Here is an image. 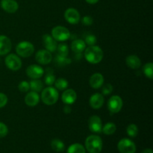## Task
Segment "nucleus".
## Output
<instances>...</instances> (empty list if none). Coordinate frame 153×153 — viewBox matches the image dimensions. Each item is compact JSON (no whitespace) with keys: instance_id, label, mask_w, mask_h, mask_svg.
<instances>
[{"instance_id":"obj_20","label":"nucleus","mask_w":153,"mask_h":153,"mask_svg":"<svg viewBox=\"0 0 153 153\" xmlns=\"http://www.w3.org/2000/svg\"><path fill=\"white\" fill-rule=\"evenodd\" d=\"M126 63L127 66L128 67L133 69V70L139 69L140 66H141V61H140V59L139 58V57L134 55H128L126 58Z\"/></svg>"},{"instance_id":"obj_16","label":"nucleus","mask_w":153,"mask_h":153,"mask_svg":"<svg viewBox=\"0 0 153 153\" xmlns=\"http://www.w3.org/2000/svg\"><path fill=\"white\" fill-rule=\"evenodd\" d=\"M43 43L46 49L49 52H54L57 50V41L49 34H46L43 36Z\"/></svg>"},{"instance_id":"obj_24","label":"nucleus","mask_w":153,"mask_h":153,"mask_svg":"<svg viewBox=\"0 0 153 153\" xmlns=\"http://www.w3.org/2000/svg\"><path fill=\"white\" fill-rule=\"evenodd\" d=\"M30 89L31 91H34V92H40L43 89V84L42 81L39 80V79H32L29 83Z\"/></svg>"},{"instance_id":"obj_28","label":"nucleus","mask_w":153,"mask_h":153,"mask_svg":"<svg viewBox=\"0 0 153 153\" xmlns=\"http://www.w3.org/2000/svg\"><path fill=\"white\" fill-rule=\"evenodd\" d=\"M143 72L145 76L149 79H153V64L152 62L147 63L143 67Z\"/></svg>"},{"instance_id":"obj_12","label":"nucleus","mask_w":153,"mask_h":153,"mask_svg":"<svg viewBox=\"0 0 153 153\" xmlns=\"http://www.w3.org/2000/svg\"><path fill=\"white\" fill-rule=\"evenodd\" d=\"M88 126L91 131L94 133L102 132V123L100 117L97 115H93L89 118L88 120Z\"/></svg>"},{"instance_id":"obj_8","label":"nucleus","mask_w":153,"mask_h":153,"mask_svg":"<svg viewBox=\"0 0 153 153\" xmlns=\"http://www.w3.org/2000/svg\"><path fill=\"white\" fill-rule=\"evenodd\" d=\"M5 65L12 71H17L22 67V61L15 54H10L7 55L4 60Z\"/></svg>"},{"instance_id":"obj_22","label":"nucleus","mask_w":153,"mask_h":153,"mask_svg":"<svg viewBox=\"0 0 153 153\" xmlns=\"http://www.w3.org/2000/svg\"><path fill=\"white\" fill-rule=\"evenodd\" d=\"M67 153H86V149L83 145L76 143L69 146Z\"/></svg>"},{"instance_id":"obj_10","label":"nucleus","mask_w":153,"mask_h":153,"mask_svg":"<svg viewBox=\"0 0 153 153\" xmlns=\"http://www.w3.org/2000/svg\"><path fill=\"white\" fill-rule=\"evenodd\" d=\"M35 59L38 64H42V65H46L52 61V53L46 49H41L36 52Z\"/></svg>"},{"instance_id":"obj_13","label":"nucleus","mask_w":153,"mask_h":153,"mask_svg":"<svg viewBox=\"0 0 153 153\" xmlns=\"http://www.w3.org/2000/svg\"><path fill=\"white\" fill-rule=\"evenodd\" d=\"M1 7L5 12L13 13L17 11L19 4L16 0H1Z\"/></svg>"},{"instance_id":"obj_6","label":"nucleus","mask_w":153,"mask_h":153,"mask_svg":"<svg viewBox=\"0 0 153 153\" xmlns=\"http://www.w3.org/2000/svg\"><path fill=\"white\" fill-rule=\"evenodd\" d=\"M117 149L120 153H135L137 147L134 142L128 138H123L118 142Z\"/></svg>"},{"instance_id":"obj_11","label":"nucleus","mask_w":153,"mask_h":153,"mask_svg":"<svg viewBox=\"0 0 153 153\" xmlns=\"http://www.w3.org/2000/svg\"><path fill=\"white\" fill-rule=\"evenodd\" d=\"M26 74L32 79H38L43 76L44 70L40 66L37 64H31L26 69Z\"/></svg>"},{"instance_id":"obj_21","label":"nucleus","mask_w":153,"mask_h":153,"mask_svg":"<svg viewBox=\"0 0 153 153\" xmlns=\"http://www.w3.org/2000/svg\"><path fill=\"white\" fill-rule=\"evenodd\" d=\"M86 49V43L80 39L74 40L71 43V49L76 54H80Z\"/></svg>"},{"instance_id":"obj_26","label":"nucleus","mask_w":153,"mask_h":153,"mask_svg":"<svg viewBox=\"0 0 153 153\" xmlns=\"http://www.w3.org/2000/svg\"><path fill=\"white\" fill-rule=\"evenodd\" d=\"M55 62L58 67H65V66L71 64V60L67 58V57L61 56V55H58L55 57Z\"/></svg>"},{"instance_id":"obj_3","label":"nucleus","mask_w":153,"mask_h":153,"mask_svg":"<svg viewBox=\"0 0 153 153\" xmlns=\"http://www.w3.org/2000/svg\"><path fill=\"white\" fill-rule=\"evenodd\" d=\"M58 92L56 88L52 86L42 90L41 100L46 105H52L58 102Z\"/></svg>"},{"instance_id":"obj_30","label":"nucleus","mask_w":153,"mask_h":153,"mask_svg":"<svg viewBox=\"0 0 153 153\" xmlns=\"http://www.w3.org/2000/svg\"><path fill=\"white\" fill-rule=\"evenodd\" d=\"M126 133L127 134L131 137H137V134H138V128H137V126L135 124H129V125L127 126Z\"/></svg>"},{"instance_id":"obj_39","label":"nucleus","mask_w":153,"mask_h":153,"mask_svg":"<svg viewBox=\"0 0 153 153\" xmlns=\"http://www.w3.org/2000/svg\"><path fill=\"white\" fill-rule=\"evenodd\" d=\"M85 1H86V2H88V4H96V3L98 2L100 0H85Z\"/></svg>"},{"instance_id":"obj_5","label":"nucleus","mask_w":153,"mask_h":153,"mask_svg":"<svg viewBox=\"0 0 153 153\" xmlns=\"http://www.w3.org/2000/svg\"><path fill=\"white\" fill-rule=\"evenodd\" d=\"M52 37L56 41L64 42L70 37V32L66 27L58 25L52 28Z\"/></svg>"},{"instance_id":"obj_17","label":"nucleus","mask_w":153,"mask_h":153,"mask_svg":"<svg viewBox=\"0 0 153 153\" xmlns=\"http://www.w3.org/2000/svg\"><path fill=\"white\" fill-rule=\"evenodd\" d=\"M77 99V94L76 92L73 89H66L64 90L62 96H61V100L66 105H72L76 102Z\"/></svg>"},{"instance_id":"obj_40","label":"nucleus","mask_w":153,"mask_h":153,"mask_svg":"<svg viewBox=\"0 0 153 153\" xmlns=\"http://www.w3.org/2000/svg\"><path fill=\"white\" fill-rule=\"evenodd\" d=\"M141 153H153L152 149H146L143 151H142Z\"/></svg>"},{"instance_id":"obj_34","label":"nucleus","mask_w":153,"mask_h":153,"mask_svg":"<svg viewBox=\"0 0 153 153\" xmlns=\"http://www.w3.org/2000/svg\"><path fill=\"white\" fill-rule=\"evenodd\" d=\"M8 133V128L2 122H0V138L4 137Z\"/></svg>"},{"instance_id":"obj_1","label":"nucleus","mask_w":153,"mask_h":153,"mask_svg":"<svg viewBox=\"0 0 153 153\" xmlns=\"http://www.w3.org/2000/svg\"><path fill=\"white\" fill-rule=\"evenodd\" d=\"M104 53L100 46H90L85 49V58L87 61L93 64H97L101 62Z\"/></svg>"},{"instance_id":"obj_2","label":"nucleus","mask_w":153,"mask_h":153,"mask_svg":"<svg viewBox=\"0 0 153 153\" xmlns=\"http://www.w3.org/2000/svg\"><path fill=\"white\" fill-rule=\"evenodd\" d=\"M102 146V140L98 135L92 134L88 136L85 140V149L89 153H100Z\"/></svg>"},{"instance_id":"obj_27","label":"nucleus","mask_w":153,"mask_h":153,"mask_svg":"<svg viewBox=\"0 0 153 153\" xmlns=\"http://www.w3.org/2000/svg\"><path fill=\"white\" fill-rule=\"evenodd\" d=\"M55 88L59 91H64V90H66L69 86V83L67 82V80H66L65 79H58L57 80H55Z\"/></svg>"},{"instance_id":"obj_33","label":"nucleus","mask_w":153,"mask_h":153,"mask_svg":"<svg viewBox=\"0 0 153 153\" xmlns=\"http://www.w3.org/2000/svg\"><path fill=\"white\" fill-rule=\"evenodd\" d=\"M18 89L20 92L26 93L30 90L29 83L27 81H22L18 85Z\"/></svg>"},{"instance_id":"obj_31","label":"nucleus","mask_w":153,"mask_h":153,"mask_svg":"<svg viewBox=\"0 0 153 153\" xmlns=\"http://www.w3.org/2000/svg\"><path fill=\"white\" fill-rule=\"evenodd\" d=\"M57 50L58 52V55L61 56L67 57L69 52V47L66 43H61L57 47Z\"/></svg>"},{"instance_id":"obj_36","label":"nucleus","mask_w":153,"mask_h":153,"mask_svg":"<svg viewBox=\"0 0 153 153\" xmlns=\"http://www.w3.org/2000/svg\"><path fill=\"white\" fill-rule=\"evenodd\" d=\"M7 103V97L3 93H0V108L4 107Z\"/></svg>"},{"instance_id":"obj_19","label":"nucleus","mask_w":153,"mask_h":153,"mask_svg":"<svg viewBox=\"0 0 153 153\" xmlns=\"http://www.w3.org/2000/svg\"><path fill=\"white\" fill-rule=\"evenodd\" d=\"M40 102V97L37 92L31 91L26 94L25 97V102L29 107H34Z\"/></svg>"},{"instance_id":"obj_15","label":"nucleus","mask_w":153,"mask_h":153,"mask_svg":"<svg viewBox=\"0 0 153 153\" xmlns=\"http://www.w3.org/2000/svg\"><path fill=\"white\" fill-rule=\"evenodd\" d=\"M104 97H103L102 94H99V93L93 94L89 100L90 105L94 109L101 108L104 105Z\"/></svg>"},{"instance_id":"obj_4","label":"nucleus","mask_w":153,"mask_h":153,"mask_svg":"<svg viewBox=\"0 0 153 153\" xmlns=\"http://www.w3.org/2000/svg\"><path fill=\"white\" fill-rule=\"evenodd\" d=\"M16 52L18 55L22 58H28L34 52V45L28 41H22L16 46Z\"/></svg>"},{"instance_id":"obj_38","label":"nucleus","mask_w":153,"mask_h":153,"mask_svg":"<svg viewBox=\"0 0 153 153\" xmlns=\"http://www.w3.org/2000/svg\"><path fill=\"white\" fill-rule=\"evenodd\" d=\"M63 110H64V112L65 114H70V113H71V111H72V108H71V107L70 106V105H67L64 106V108H63Z\"/></svg>"},{"instance_id":"obj_18","label":"nucleus","mask_w":153,"mask_h":153,"mask_svg":"<svg viewBox=\"0 0 153 153\" xmlns=\"http://www.w3.org/2000/svg\"><path fill=\"white\" fill-rule=\"evenodd\" d=\"M90 85L94 89H99L101 88L104 83V77L100 73L93 74L90 78Z\"/></svg>"},{"instance_id":"obj_7","label":"nucleus","mask_w":153,"mask_h":153,"mask_svg":"<svg viewBox=\"0 0 153 153\" xmlns=\"http://www.w3.org/2000/svg\"><path fill=\"white\" fill-rule=\"evenodd\" d=\"M123 105V102L120 96H112L108 101V108L112 114H117L120 112Z\"/></svg>"},{"instance_id":"obj_32","label":"nucleus","mask_w":153,"mask_h":153,"mask_svg":"<svg viewBox=\"0 0 153 153\" xmlns=\"http://www.w3.org/2000/svg\"><path fill=\"white\" fill-rule=\"evenodd\" d=\"M85 40L86 44L89 45V46H94V45L96 44V43H97V37H96L94 34H87V36L85 37Z\"/></svg>"},{"instance_id":"obj_14","label":"nucleus","mask_w":153,"mask_h":153,"mask_svg":"<svg viewBox=\"0 0 153 153\" xmlns=\"http://www.w3.org/2000/svg\"><path fill=\"white\" fill-rule=\"evenodd\" d=\"M12 43L10 38L5 35H0V55H5L10 52Z\"/></svg>"},{"instance_id":"obj_25","label":"nucleus","mask_w":153,"mask_h":153,"mask_svg":"<svg viewBox=\"0 0 153 153\" xmlns=\"http://www.w3.org/2000/svg\"><path fill=\"white\" fill-rule=\"evenodd\" d=\"M117 130V126L114 123L109 122L107 123L104 126L102 127V131L106 135H111L114 133Z\"/></svg>"},{"instance_id":"obj_23","label":"nucleus","mask_w":153,"mask_h":153,"mask_svg":"<svg viewBox=\"0 0 153 153\" xmlns=\"http://www.w3.org/2000/svg\"><path fill=\"white\" fill-rule=\"evenodd\" d=\"M51 146H52V149L57 152H63L65 149V145H64V142L61 140L60 139H53L51 142Z\"/></svg>"},{"instance_id":"obj_35","label":"nucleus","mask_w":153,"mask_h":153,"mask_svg":"<svg viewBox=\"0 0 153 153\" xmlns=\"http://www.w3.org/2000/svg\"><path fill=\"white\" fill-rule=\"evenodd\" d=\"M112 91H113V86L111 84H105L102 89V93L105 96L109 95L111 93H112Z\"/></svg>"},{"instance_id":"obj_29","label":"nucleus","mask_w":153,"mask_h":153,"mask_svg":"<svg viewBox=\"0 0 153 153\" xmlns=\"http://www.w3.org/2000/svg\"><path fill=\"white\" fill-rule=\"evenodd\" d=\"M49 70H50V71H48V70L46 71V76H45L44 81L45 83H46V85H49V86H52V85L55 83L56 79H55V75H54L53 71H52V69H49Z\"/></svg>"},{"instance_id":"obj_37","label":"nucleus","mask_w":153,"mask_h":153,"mask_svg":"<svg viewBox=\"0 0 153 153\" xmlns=\"http://www.w3.org/2000/svg\"><path fill=\"white\" fill-rule=\"evenodd\" d=\"M94 22V19L91 16H85L82 18V23L85 25H91Z\"/></svg>"},{"instance_id":"obj_9","label":"nucleus","mask_w":153,"mask_h":153,"mask_svg":"<svg viewBox=\"0 0 153 153\" xmlns=\"http://www.w3.org/2000/svg\"><path fill=\"white\" fill-rule=\"evenodd\" d=\"M64 18L67 20V22H68L70 24H72V25L78 24L81 19L80 13L76 8H73V7H70L65 10Z\"/></svg>"}]
</instances>
